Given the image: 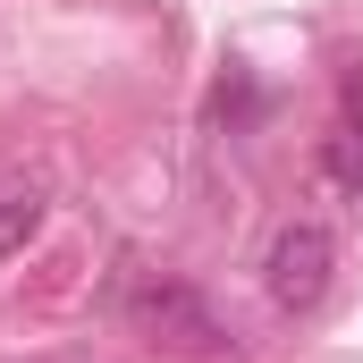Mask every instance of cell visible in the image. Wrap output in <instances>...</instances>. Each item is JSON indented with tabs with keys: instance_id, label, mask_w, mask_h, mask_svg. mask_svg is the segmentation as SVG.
Instances as JSON below:
<instances>
[{
	"instance_id": "cell-1",
	"label": "cell",
	"mask_w": 363,
	"mask_h": 363,
	"mask_svg": "<svg viewBox=\"0 0 363 363\" xmlns=\"http://www.w3.org/2000/svg\"><path fill=\"white\" fill-rule=\"evenodd\" d=\"M330 271H338V237L321 220H279L271 254H262V296L279 313H313L330 296Z\"/></svg>"
},
{
	"instance_id": "cell-2",
	"label": "cell",
	"mask_w": 363,
	"mask_h": 363,
	"mask_svg": "<svg viewBox=\"0 0 363 363\" xmlns=\"http://www.w3.org/2000/svg\"><path fill=\"white\" fill-rule=\"evenodd\" d=\"M127 313H135V330H152V338H169V347H194V355H211V347H228V330L211 321V304L178 287V279H144L135 296H127Z\"/></svg>"
},
{
	"instance_id": "cell-3",
	"label": "cell",
	"mask_w": 363,
	"mask_h": 363,
	"mask_svg": "<svg viewBox=\"0 0 363 363\" xmlns=\"http://www.w3.org/2000/svg\"><path fill=\"white\" fill-rule=\"evenodd\" d=\"M43 211H51L43 178H0V262L26 254V245L43 237Z\"/></svg>"
},
{
	"instance_id": "cell-4",
	"label": "cell",
	"mask_w": 363,
	"mask_h": 363,
	"mask_svg": "<svg viewBox=\"0 0 363 363\" xmlns=\"http://www.w3.org/2000/svg\"><path fill=\"white\" fill-rule=\"evenodd\" d=\"M321 169H330V186H338V194H363V110H347V118L330 127Z\"/></svg>"
}]
</instances>
